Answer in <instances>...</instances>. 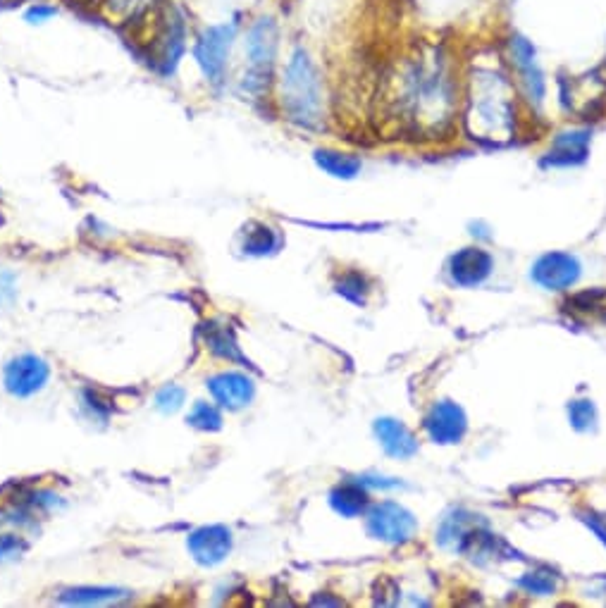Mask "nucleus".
Wrapping results in <instances>:
<instances>
[{
  "instance_id": "f257e3e1",
  "label": "nucleus",
  "mask_w": 606,
  "mask_h": 608,
  "mask_svg": "<svg viewBox=\"0 0 606 608\" xmlns=\"http://www.w3.org/2000/svg\"><path fill=\"white\" fill-rule=\"evenodd\" d=\"M401 120L418 134H439L459 108V70L444 43L420 48L399 74Z\"/></svg>"
},
{
  "instance_id": "f03ea898",
  "label": "nucleus",
  "mask_w": 606,
  "mask_h": 608,
  "mask_svg": "<svg viewBox=\"0 0 606 608\" xmlns=\"http://www.w3.org/2000/svg\"><path fill=\"white\" fill-rule=\"evenodd\" d=\"M518 86L502 65V58L475 62L466 79V122L468 134L485 144L499 146L516 134Z\"/></svg>"
},
{
  "instance_id": "7ed1b4c3",
  "label": "nucleus",
  "mask_w": 606,
  "mask_h": 608,
  "mask_svg": "<svg viewBox=\"0 0 606 608\" xmlns=\"http://www.w3.org/2000/svg\"><path fill=\"white\" fill-rule=\"evenodd\" d=\"M280 108L301 129H318L325 113L323 72L303 43H294L280 74Z\"/></svg>"
},
{
  "instance_id": "20e7f679",
  "label": "nucleus",
  "mask_w": 606,
  "mask_h": 608,
  "mask_svg": "<svg viewBox=\"0 0 606 608\" xmlns=\"http://www.w3.org/2000/svg\"><path fill=\"white\" fill-rule=\"evenodd\" d=\"M282 29L275 15L261 12L244 27V60L246 70L241 89L253 98H263L275 77L277 55H280Z\"/></svg>"
},
{
  "instance_id": "39448f33",
  "label": "nucleus",
  "mask_w": 606,
  "mask_h": 608,
  "mask_svg": "<svg viewBox=\"0 0 606 608\" xmlns=\"http://www.w3.org/2000/svg\"><path fill=\"white\" fill-rule=\"evenodd\" d=\"M241 34V20L232 17V20L208 24L199 34L194 36L191 43V53H194L196 65L203 72V77L210 84H222L227 77V65H230V55L234 43H237Z\"/></svg>"
},
{
  "instance_id": "423d86ee",
  "label": "nucleus",
  "mask_w": 606,
  "mask_h": 608,
  "mask_svg": "<svg viewBox=\"0 0 606 608\" xmlns=\"http://www.w3.org/2000/svg\"><path fill=\"white\" fill-rule=\"evenodd\" d=\"M504 58L509 62L513 74H516L513 82H516L518 91L523 93L525 101L533 105L535 110H540L544 98H547V77H544L540 58H537L535 43L521 31H511L509 39H506Z\"/></svg>"
},
{
  "instance_id": "0eeeda50",
  "label": "nucleus",
  "mask_w": 606,
  "mask_h": 608,
  "mask_svg": "<svg viewBox=\"0 0 606 608\" xmlns=\"http://www.w3.org/2000/svg\"><path fill=\"white\" fill-rule=\"evenodd\" d=\"M151 27L153 60L163 67L165 74H170L179 65L184 51H187V17H184V12L177 5L168 3L156 20H153Z\"/></svg>"
},
{
  "instance_id": "6e6552de",
  "label": "nucleus",
  "mask_w": 606,
  "mask_h": 608,
  "mask_svg": "<svg viewBox=\"0 0 606 608\" xmlns=\"http://www.w3.org/2000/svg\"><path fill=\"white\" fill-rule=\"evenodd\" d=\"M170 0H96L94 10L117 29H148Z\"/></svg>"
},
{
  "instance_id": "1a4fd4ad",
  "label": "nucleus",
  "mask_w": 606,
  "mask_h": 608,
  "mask_svg": "<svg viewBox=\"0 0 606 608\" xmlns=\"http://www.w3.org/2000/svg\"><path fill=\"white\" fill-rule=\"evenodd\" d=\"M416 527V518L404 506L394 504V501L377 504L368 516V532L375 539H382V542H408V539L416 535Z\"/></svg>"
},
{
  "instance_id": "9d476101",
  "label": "nucleus",
  "mask_w": 606,
  "mask_h": 608,
  "mask_svg": "<svg viewBox=\"0 0 606 608\" xmlns=\"http://www.w3.org/2000/svg\"><path fill=\"white\" fill-rule=\"evenodd\" d=\"M466 413L454 401H439L425 418V430L435 444H459L466 434Z\"/></svg>"
},
{
  "instance_id": "9b49d317",
  "label": "nucleus",
  "mask_w": 606,
  "mask_h": 608,
  "mask_svg": "<svg viewBox=\"0 0 606 608\" xmlns=\"http://www.w3.org/2000/svg\"><path fill=\"white\" fill-rule=\"evenodd\" d=\"M580 263L571 253H547L535 263L533 279L540 287L561 291L578 282Z\"/></svg>"
},
{
  "instance_id": "f8f14e48",
  "label": "nucleus",
  "mask_w": 606,
  "mask_h": 608,
  "mask_svg": "<svg viewBox=\"0 0 606 608\" xmlns=\"http://www.w3.org/2000/svg\"><path fill=\"white\" fill-rule=\"evenodd\" d=\"M48 365L36 356H20L5 368V387L15 396H32L46 384Z\"/></svg>"
},
{
  "instance_id": "ddd939ff",
  "label": "nucleus",
  "mask_w": 606,
  "mask_h": 608,
  "mask_svg": "<svg viewBox=\"0 0 606 608\" xmlns=\"http://www.w3.org/2000/svg\"><path fill=\"white\" fill-rule=\"evenodd\" d=\"M494 268V260L487 251L482 248H463L456 253L449 263L451 279H454L459 287H478L490 277Z\"/></svg>"
},
{
  "instance_id": "4468645a",
  "label": "nucleus",
  "mask_w": 606,
  "mask_h": 608,
  "mask_svg": "<svg viewBox=\"0 0 606 608\" xmlns=\"http://www.w3.org/2000/svg\"><path fill=\"white\" fill-rule=\"evenodd\" d=\"M230 547V530H225L222 525L201 527V530L194 532L189 539L191 554H194L196 561L203 563V566H215V563H220L222 558L230 554Z\"/></svg>"
},
{
  "instance_id": "2eb2a0df",
  "label": "nucleus",
  "mask_w": 606,
  "mask_h": 608,
  "mask_svg": "<svg viewBox=\"0 0 606 608\" xmlns=\"http://www.w3.org/2000/svg\"><path fill=\"white\" fill-rule=\"evenodd\" d=\"M590 139L592 136L587 129H568V132L559 134L552 141V148H549L544 163L552 167L580 165L587 158V151H590Z\"/></svg>"
},
{
  "instance_id": "dca6fc26",
  "label": "nucleus",
  "mask_w": 606,
  "mask_h": 608,
  "mask_svg": "<svg viewBox=\"0 0 606 608\" xmlns=\"http://www.w3.org/2000/svg\"><path fill=\"white\" fill-rule=\"evenodd\" d=\"M375 434L380 439L382 449L394 458H411L418 454V442L404 423L392 418H382L375 423Z\"/></svg>"
},
{
  "instance_id": "f3484780",
  "label": "nucleus",
  "mask_w": 606,
  "mask_h": 608,
  "mask_svg": "<svg viewBox=\"0 0 606 608\" xmlns=\"http://www.w3.org/2000/svg\"><path fill=\"white\" fill-rule=\"evenodd\" d=\"M210 392L218 399L220 406L241 408L253 399V382L239 372H225L210 380Z\"/></svg>"
},
{
  "instance_id": "a211bd4d",
  "label": "nucleus",
  "mask_w": 606,
  "mask_h": 608,
  "mask_svg": "<svg viewBox=\"0 0 606 608\" xmlns=\"http://www.w3.org/2000/svg\"><path fill=\"white\" fill-rule=\"evenodd\" d=\"M315 163H318L320 170H325L327 175L339 179H351L361 172V158L344 151H335V148H318V151H315Z\"/></svg>"
},
{
  "instance_id": "6ab92c4d",
  "label": "nucleus",
  "mask_w": 606,
  "mask_h": 608,
  "mask_svg": "<svg viewBox=\"0 0 606 608\" xmlns=\"http://www.w3.org/2000/svg\"><path fill=\"white\" fill-rule=\"evenodd\" d=\"M332 506H335L337 513L342 516H358L363 513V508L368 506V494L363 492L361 485H342L332 492Z\"/></svg>"
},
{
  "instance_id": "aec40b11",
  "label": "nucleus",
  "mask_w": 606,
  "mask_h": 608,
  "mask_svg": "<svg viewBox=\"0 0 606 608\" xmlns=\"http://www.w3.org/2000/svg\"><path fill=\"white\" fill-rule=\"evenodd\" d=\"M55 15H58V5H53L51 0H34V3H29L27 8H24L22 20L32 24V27H36V24L41 27V24L51 22Z\"/></svg>"
},
{
  "instance_id": "412c9836",
  "label": "nucleus",
  "mask_w": 606,
  "mask_h": 608,
  "mask_svg": "<svg viewBox=\"0 0 606 608\" xmlns=\"http://www.w3.org/2000/svg\"><path fill=\"white\" fill-rule=\"evenodd\" d=\"M568 415H571V423L575 430L585 432L590 430L592 425H595V406H592L590 401H575L571 403V408H568Z\"/></svg>"
},
{
  "instance_id": "4be33fe9",
  "label": "nucleus",
  "mask_w": 606,
  "mask_h": 608,
  "mask_svg": "<svg viewBox=\"0 0 606 608\" xmlns=\"http://www.w3.org/2000/svg\"><path fill=\"white\" fill-rule=\"evenodd\" d=\"M523 585L528 587V592L540 594V597H544V594H552L554 589H556V575L549 573V570H540V573H530V575H525Z\"/></svg>"
},
{
  "instance_id": "5701e85b",
  "label": "nucleus",
  "mask_w": 606,
  "mask_h": 608,
  "mask_svg": "<svg viewBox=\"0 0 606 608\" xmlns=\"http://www.w3.org/2000/svg\"><path fill=\"white\" fill-rule=\"evenodd\" d=\"M189 420L191 425L201 427V430H215V427H220V413L215 411L213 406H208V403H199Z\"/></svg>"
},
{
  "instance_id": "b1692460",
  "label": "nucleus",
  "mask_w": 606,
  "mask_h": 608,
  "mask_svg": "<svg viewBox=\"0 0 606 608\" xmlns=\"http://www.w3.org/2000/svg\"><path fill=\"white\" fill-rule=\"evenodd\" d=\"M587 525H590L592 530H595L597 535L606 542V518L604 516H595V513H592V516H587Z\"/></svg>"
},
{
  "instance_id": "393cba45",
  "label": "nucleus",
  "mask_w": 606,
  "mask_h": 608,
  "mask_svg": "<svg viewBox=\"0 0 606 608\" xmlns=\"http://www.w3.org/2000/svg\"><path fill=\"white\" fill-rule=\"evenodd\" d=\"M160 403H165V401H170L172 403V411H175V408L179 406L177 401H182V392H179V389H165L163 394H160V399H158Z\"/></svg>"
},
{
  "instance_id": "a878e982",
  "label": "nucleus",
  "mask_w": 606,
  "mask_h": 608,
  "mask_svg": "<svg viewBox=\"0 0 606 608\" xmlns=\"http://www.w3.org/2000/svg\"><path fill=\"white\" fill-rule=\"evenodd\" d=\"M70 3H74V5H89V8H94L96 0H70Z\"/></svg>"
}]
</instances>
